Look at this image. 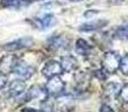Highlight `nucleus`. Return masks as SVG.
I'll list each match as a JSON object with an SVG mask.
<instances>
[{"label": "nucleus", "mask_w": 128, "mask_h": 112, "mask_svg": "<svg viewBox=\"0 0 128 112\" xmlns=\"http://www.w3.org/2000/svg\"><path fill=\"white\" fill-rule=\"evenodd\" d=\"M120 61H122V56L119 55L118 52H115V51L106 52L104 57H102L101 67L108 74H114V73H116L119 70Z\"/></svg>", "instance_id": "f257e3e1"}, {"label": "nucleus", "mask_w": 128, "mask_h": 112, "mask_svg": "<svg viewBox=\"0 0 128 112\" xmlns=\"http://www.w3.org/2000/svg\"><path fill=\"white\" fill-rule=\"evenodd\" d=\"M48 92H47L46 88L42 86L40 84H34L27 90L25 98L27 99V101H38L40 103L45 102L46 100H48Z\"/></svg>", "instance_id": "f03ea898"}, {"label": "nucleus", "mask_w": 128, "mask_h": 112, "mask_svg": "<svg viewBox=\"0 0 128 112\" xmlns=\"http://www.w3.org/2000/svg\"><path fill=\"white\" fill-rule=\"evenodd\" d=\"M45 88L51 97L60 98L65 91V83L60 76H54L48 79Z\"/></svg>", "instance_id": "7ed1b4c3"}, {"label": "nucleus", "mask_w": 128, "mask_h": 112, "mask_svg": "<svg viewBox=\"0 0 128 112\" xmlns=\"http://www.w3.org/2000/svg\"><path fill=\"white\" fill-rule=\"evenodd\" d=\"M14 73L17 75L19 79L22 80H29L35 73V67L29 64H27L25 61H20L18 59L17 64L15 66V70H14Z\"/></svg>", "instance_id": "20e7f679"}, {"label": "nucleus", "mask_w": 128, "mask_h": 112, "mask_svg": "<svg viewBox=\"0 0 128 112\" xmlns=\"http://www.w3.org/2000/svg\"><path fill=\"white\" fill-rule=\"evenodd\" d=\"M34 43V39L30 37H22V38H18V39L14 40V42H10V43H7L2 46V48L4 49L6 52H9V53H12V52H16V51H20L22 48H26V47L30 46L33 45Z\"/></svg>", "instance_id": "39448f33"}, {"label": "nucleus", "mask_w": 128, "mask_h": 112, "mask_svg": "<svg viewBox=\"0 0 128 112\" xmlns=\"http://www.w3.org/2000/svg\"><path fill=\"white\" fill-rule=\"evenodd\" d=\"M63 72L62 66H61L60 62L54 61V59H51V61L46 62L45 65L43 66L42 68V74L46 77L47 80L51 79V77L54 76H60Z\"/></svg>", "instance_id": "423d86ee"}, {"label": "nucleus", "mask_w": 128, "mask_h": 112, "mask_svg": "<svg viewBox=\"0 0 128 112\" xmlns=\"http://www.w3.org/2000/svg\"><path fill=\"white\" fill-rule=\"evenodd\" d=\"M18 62V57L14 54H7L0 58V72L8 75L14 73L15 66Z\"/></svg>", "instance_id": "0eeeda50"}, {"label": "nucleus", "mask_w": 128, "mask_h": 112, "mask_svg": "<svg viewBox=\"0 0 128 112\" xmlns=\"http://www.w3.org/2000/svg\"><path fill=\"white\" fill-rule=\"evenodd\" d=\"M55 22H56V19L54 17V15H52V13H46V15L40 16V17L32 19V24L37 29H40V30H45V29L51 28L53 25H55Z\"/></svg>", "instance_id": "6e6552de"}, {"label": "nucleus", "mask_w": 128, "mask_h": 112, "mask_svg": "<svg viewBox=\"0 0 128 112\" xmlns=\"http://www.w3.org/2000/svg\"><path fill=\"white\" fill-rule=\"evenodd\" d=\"M26 90V83H25V80L22 79H15L9 83L8 86V94L10 95L11 98H17L19 97L20 94L25 92Z\"/></svg>", "instance_id": "1a4fd4ad"}, {"label": "nucleus", "mask_w": 128, "mask_h": 112, "mask_svg": "<svg viewBox=\"0 0 128 112\" xmlns=\"http://www.w3.org/2000/svg\"><path fill=\"white\" fill-rule=\"evenodd\" d=\"M60 64L62 66V70L64 73L73 72L78 68V61L74 56L72 55H65L62 56L60 59Z\"/></svg>", "instance_id": "9d476101"}, {"label": "nucleus", "mask_w": 128, "mask_h": 112, "mask_svg": "<svg viewBox=\"0 0 128 112\" xmlns=\"http://www.w3.org/2000/svg\"><path fill=\"white\" fill-rule=\"evenodd\" d=\"M90 80L91 75L86 71H80V72H76L74 74L75 85H76V89H79V90H84L88 86Z\"/></svg>", "instance_id": "9b49d317"}, {"label": "nucleus", "mask_w": 128, "mask_h": 112, "mask_svg": "<svg viewBox=\"0 0 128 112\" xmlns=\"http://www.w3.org/2000/svg\"><path fill=\"white\" fill-rule=\"evenodd\" d=\"M108 21L104 19H98V20H93V21H89L86 24H82L79 27V29L81 31H94V30H99V29L104 28L107 26Z\"/></svg>", "instance_id": "f8f14e48"}, {"label": "nucleus", "mask_w": 128, "mask_h": 112, "mask_svg": "<svg viewBox=\"0 0 128 112\" xmlns=\"http://www.w3.org/2000/svg\"><path fill=\"white\" fill-rule=\"evenodd\" d=\"M122 84L117 83V82H108L106 83L104 88V93L107 98H110V99H114V98H118L119 97L120 90H122Z\"/></svg>", "instance_id": "ddd939ff"}, {"label": "nucleus", "mask_w": 128, "mask_h": 112, "mask_svg": "<svg viewBox=\"0 0 128 112\" xmlns=\"http://www.w3.org/2000/svg\"><path fill=\"white\" fill-rule=\"evenodd\" d=\"M75 51L81 56H88V55H90L91 52H92V46H91L86 40L80 38V39H78L76 43H75Z\"/></svg>", "instance_id": "4468645a"}, {"label": "nucleus", "mask_w": 128, "mask_h": 112, "mask_svg": "<svg viewBox=\"0 0 128 112\" xmlns=\"http://www.w3.org/2000/svg\"><path fill=\"white\" fill-rule=\"evenodd\" d=\"M65 39L62 37L61 35H53L47 39V46L50 47L53 51H58V49H61L63 47H65Z\"/></svg>", "instance_id": "2eb2a0df"}, {"label": "nucleus", "mask_w": 128, "mask_h": 112, "mask_svg": "<svg viewBox=\"0 0 128 112\" xmlns=\"http://www.w3.org/2000/svg\"><path fill=\"white\" fill-rule=\"evenodd\" d=\"M29 2L30 0H1V6L4 8H19Z\"/></svg>", "instance_id": "dca6fc26"}, {"label": "nucleus", "mask_w": 128, "mask_h": 112, "mask_svg": "<svg viewBox=\"0 0 128 112\" xmlns=\"http://www.w3.org/2000/svg\"><path fill=\"white\" fill-rule=\"evenodd\" d=\"M114 36H115V38H118V39H128V25L118 27L115 30Z\"/></svg>", "instance_id": "f3484780"}, {"label": "nucleus", "mask_w": 128, "mask_h": 112, "mask_svg": "<svg viewBox=\"0 0 128 112\" xmlns=\"http://www.w3.org/2000/svg\"><path fill=\"white\" fill-rule=\"evenodd\" d=\"M119 71L122 72V74L128 75V53L124 57H122L120 65H119Z\"/></svg>", "instance_id": "a211bd4d"}, {"label": "nucleus", "mask_w": 128, "mask_h": 112, "mask_svg": "<svg viewBox=\"0 0 128 112\" xmlns=\"http://www.w3.org/2000/svg\"><path fill=\"white\" fill-rule=\"evenodd\" d=\"M119 98L124 103H128V83H126L125 85L122 86V90L119 93Z\"/></svg>", "instance_id": "6ab92c4d"}, {"label": "nucleus", "mask_w": 128, "mask_h": 112, "mask_svg": "<svg viewBox=\"0 0 128 112\" xmlns=\"http://www.w3.org/2000/svg\"><path fill=\"white\" fill-rule=\"evenodd\" d=\"M93 75H94L98 80H100V81H106V80L108 79L109 74L101 67V68H99V70H96L94 72H93Z\"/></svg>", "instance_id": "aec40b11"}, {"label": "nucleus", "mask_w": 128, "mask_h": 112, "mask_svg": "<svg viewBox=\"0 0 128 112\" xmlns=\"http://www.w3.org/2000/svg\"><path fill=\"white\" fill-rule=\"evenodd\" d=\"M38 112H54V107L48 100H46L45 102L42 103V107H40V110Z\"/></svg>", "instance_id": "412c9836"}, {"label": "nucleus", "mask_w": 128, "mask_h": 112, "mask_svg": "<svg viewBox=\"0 0 128 112\" xmlns=\"http://www.w3.org/2000/svg\"><path fill=\"white\" fill-rule=\"evenodd\" d=\"M7 84H8V75L0 72V91L4 90L7 86Z\"/></svg>", "instance_id": "4be33fe9"}, {"label": "nucleus", "mask_w": 128, "mask_h": 112, "mask_svg": "<svg viewBox=\"0 0 128 112\" xmlns=\"http://www.w3.org/2000/svg\"><path fill=\"white\" fill-rule=\"evenodd\" d=\"M100 112H115V111H114L112 108H110L107 104H102L101 108H100Z\"/></svg>", "instance_id": "5701e85b"}, {"label": "nucleus", "mask_w": 128, "mask_h": 112, "mask_svg": "<svg viewBox=\"0 0 128 112\" xmlns=\"http://www.w3.org/2000/svg\"><path fill=\"white\" fill-rule=\"evenodd\" d=\"M22 112H38V111L35 110V109H33V108H24L22 110Z\"/></svg>", "instance_id": "b1692460"}, {"label": "nucleus", "mask_w": 128, "mask_h": 112, "mask_svg": "<svg viewBox=\"0 0 128 112\" xmlns=\"http://www.w3.org/2000/svg\"><path fill=\"white\" fill-rule=\"evenodd\" d=\"M71 1H82V0H71Z\"/></svg>", "instance_id": "393cba45"}]
</instances>
